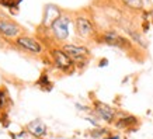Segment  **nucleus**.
Masks as SVG:
<instances>
[{
    "mask_svg": "<svg viewBox=\"0 0 153 139\" xmlns=\"http://www.w3.org/2000/svg\"><path fill=\"white\" fill-rule=\"evenodd\" d=\"M63 51L70 56V59L74 62V65L77 69H84L90 62V51L88 48L83 45H76V44H63L60 46Z\"/></svg>",
    "mask_w": 153,
    "mask_h": 139,
    "instance_id": "nucleus-1",
    "label": "nucleus"
},
{
    "mask_svg": "<svg viewBox=\"0 0 153 139\" xmlns=\"http://www.w3.org/2000/svg\"><path fill=\"white\" fill-rule=\"evenodd\" d=\"M49 55H51L52 63H53L56 69L60 70L62 73L72 74L74 72V69H76L74 62L70 59V56L68 55L62 48H52L51 51H49Z\"/></svg>",
    "mask_w": 153,
    "mask_h": 139,
    "instance_id": "nucleus-2",
    "label": "nucleus"
},
{
    "mask_svg": "<svg viewBox=\"0 0 153 139\" xmlns=\"http://www.w3.org/2000/svg\"><path fill=\"white\" fill-rule=\"evenodd\" d=\"M72 23V19L68 14H60L59 17L51 24V33L55 37L56 41L63 42L69 37V25Z\"/></svg>",
    "mask_w": 153,
    "mask_h": 139,
    "instance_id": "nucleus-3",
    "label": "nucleus"
},
{
    "mask_svg": "<svg viewBox=\"0 0 153 139\" xmlns=\"http://www.w3.org/2000/svg\"><path fill=\"white\" fill-rule=\"evenodd\" d=\"M101 42L102 44H107L110 46H115V48H120V49H124V51H129L132 48V42L128 39V38L122 37L120 34L114 31V30H107L101 34Z\"/></svg>",
    "mask_w": 153,
    "mask_h": 139,
    "instance_id": "nucleus-4",
    "label": "nucleus"
},
{
    "mask_svg": "<svg viewBox=\"0 0 153 139\" xmlns=\"http://www.w3.org/2000/svg\"><path fill=\"white\" fill-rule=\"evenodd\" d=\"M93 112L107 124H114L117 121V110L110 104L100 101L97 98L93 100Z\"/></svg>",
    "mask_w": 153,
    "mask_h": 139,
    "instance_id": "nucleus-5",
    "label": "nucleus"
},
{
    "mask_svg": "<svg viewBox=\"0 0 153 139\" xmlns=\"http://www.w3.org/2000/svg\"><path fill=\"white\" fill-rule=\"evenodd\" d=\"M74 28L80 38H91L96 35V27L90 17L79 14L74 17Z\"/></svg>",
    "mask_w": 153,
    "mask_h": 139,
    "instance_id": "nucleus-6",
    "label": "nucleus"
},
{
    "mask_svg": "<svg viewBox=\"0 0 153 139\" xmlns=\"http://www.w3.org/2000/svg\"><path fill=\"white\" fill-rule=\"evenodd\" d=\"M16 45L21 48L23 51H27L34 55L42 54V45L39 44V41L30 35H20L19 38H16Z\"/></svg>",
    "mask_w": 153,
    "mask_h": 139,
    "instance_id": "nucleus-7",
    "label": "nucleus"
},
{
    "mask_svg": "<svg viewBox=\"0 0 153 139\" xmlns=\"http://www.w3.org/2000/svg\"><path fill=\"white\" fill-rule=\"evenodd\" d=\"M140 124V121L138 117L135 115H124V117H120L117 118V121L114 122V126L117 129H124V131H135L136 126Z\"/></svg>",
    "mask_w": 153,
    "mask_h": 139,
    "instance_id": "nucleus-8",
    "label": "nucleus"
},
{
    "mask_svg": "<svg viewBox=\"0 0 153 139\" xmlns=\"http://www.w3.org/2000/svg\"><path fill=\"white\" fill-rule=\"evenodd\" d=\"M25 131H27L31 136L38 138V139L44 138V136L48 134L47 125H45L41 120H34V121H31V122H28L27 125H25Z\"/></svg>",
    "mask_w": 153,
    "mask_h": 139,
    "instance_id": "nucleus-9",
    "label": "nucleus"
},
{
    "mask_svg": "<svg viewBox=\"0 0 153 139\" xmlns=\"http://www.w3.org/2000/svg\"><path fill=\"white\" fill-rule=\"evenodd\" d=\"M21 28L13 21L9 20H0V34H3L9 38H19Z\"/></svg>",
    "mask_w": 153,
    "mask_h": 139,
    "instance_id": "nucleus-10",
    "label": "nucleus"
},
{
    "mask_svg": "<svg viewBox=\"0 0 153 139\" xmlns=\"http://www.w3.org/2000/svg\"><path fill=\"white\" fill-rule=\"evenodd\" d=\"M60 14H62V11H60L56 6H52V4L47 6V9H45V16H44V24H47L48 21H49V27H51V24L59 17Z\"/></svg>",
    "mask_w": 153,
    "mask_h": 139,
    "instance_id": "nucleus-11",
    "label": "nucleus"
},
{
    "mask_svg": "<svg viewBox=\"0 0 153 139\" xmlns=\"http://www.w3.org/2000/svg\"><path fill=\"white\" fill-rule=\"evenodd\" d=\"M111 132H110V129L108 128H102V126H96V128H93V129L88 132V136L91 139H102L104 136H107V135H110Z\"/></svg>",
    "mask_w": 153,
    "mask_h": 139,
    "instance_id": "nucleus-12",
    "label": "nucleus"
},
{
    "mask_svg": "<svg viewBox=\"0 0 153 139\" xmlns=\"http://www.w3.org/2000/svg\"><path fill=\"white\" fill-rule=\"evenodd\" d=\"M35 84H37V86H39V87H41L42 90H48V91H49V90L52 88V83L49 82L48 73L45 72V70H44V72L41 73V76H39V79L37 80V83H35Z\"/></svg>",
    "mask_w": 153,
    "mask_h": 139,
    "instance_id": "nucleus-13",
    "label": "nucleus"
},
{
    "mask_svg": "<svg viewBox=\"0 0 153 139\" xmlns=\"http://www.w3.org/2000/svg\"><path fill=\"white\" fill-rule=\"evenodd\" d=\"M126 33L131 35V38L134 39L138 45H140L142 48H148V42H146V39H145L142 35H140L139 33H136V31H132V30H126Z\"/></svg>",
    "mask_w": 153,
    "mask_h": 139,
    "instance_id": "nucleus-14",
    "label": "nucleus"
},
{
    "mask_svg": "<svg viewBox=\"0 0 153 139\" xmlns=\"http://www.w3.org/2000/svg\"><path fill=\"white\" fill-rule=\"evenodd\" d=\"M7 103H9V98H7V93H6L3 88H0V115L3 114L4 108L7 107Z\"/></svg>",
    "mask_w": 153,
    "mask_h": 139,
    "instance_id": "nucleus-15",
    "label": "nucleus"
},
{
    "mask_svg": "<svg viewBox=\"0 0 153 139\" xmlns=\"http://www.w3.org/2000/svg\"><path fill=\"white\" fill-rule=\"evenodd\" d=\"M124 4L131 7V9H142L143 7V3L142 0H122Z\"/></svg>",
    "mask_w": 153,
    "mask_h": 139,
    "instance_id": "nucleus-16",
    "label": "nucleus"
},
{
    "mask_svg": "<svg viewBox=\"0 0 153 139\" xmlns=\"http://www.w3.org/2000/svg\"><path fill=\"white\" fill-rule=\"evenodd\" d=\"M21 0H0V6H4V7H16V6H19V3Z\"/></svg>",
    "mask_w": 153,
    "mask_h": 139,
    "instance_id": "nucleus-17",
    "label": "nucleus"
},
{
    "mask_svg": "<svg viewBox=\"0 0 153 139\" xmlns=\"http://www.w3.org/2000/svg\"><path fill=\"white\" fill-rule=\"evenodd\" d=\"M27 131H21L20 134H11V138L13 139H27Z\"/></svg>",
    "mask_w": 153,
    "mask_h": 139,
    "instance_id": "nucleus-18",
    "label": "nucleus"
},
{
    "mask_svg": "<svg viewBox=\"0 0 153 139\" xmlns=\"http://www.w3.org/2000/svg\"><path fill=\"white\" fill-rule=\"evenodd\" d=\"M102 139H121V136L118 134H110V135H107V136H104Z\"/></svg>",
    "mask_w": 153,
    "mask_h": 139,
    "instance_id": "nucleus-19",
    "label": "nucleus"
},
{
    "mask_svg": "<svg viewBox=\"0 0 153 139\" xmlns=\"http://www.w3.org/2000/svg\"><path fill=\"white\" fill-rule=\"evenodd\" d=\"M108 65V59L107 58H104V59L100 60V63H98V68H104V66Z\"/></svg>",
    "mask_w": 153,
    "mask_h": 139,
    "instance_id": "nucleus-20",
    "label": "nucleus"
}]
</instances>
